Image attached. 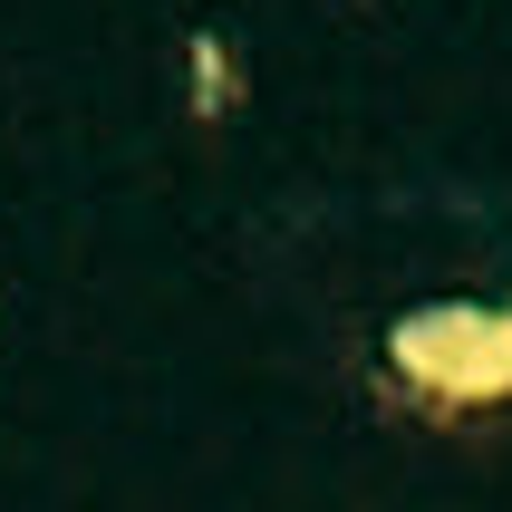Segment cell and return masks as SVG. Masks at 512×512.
I'll return each instance as SVG.
<instances>
[{"label": "cell", "instance_id": "6da1fadb", "mask_svg": "<svg viewBox=\"0 0 512 512\" xmlns=\"http://www.w3.org/2000/svg\"><path fill=\"white\" fill-rule=\"evenodd\" d=\"M387 368L426 406H484L512 387V300H445L387 329Z\"/></svg>", "mask_w": 512, "mask_h": 512}, {"label": "cell", "instance_id": "7a4b0ae2", "mask_svg": "<svg viewBox=\"0 0 512 512\" xmlns=\"http://www.w3.org/2000/svg\"><path fill=\"white\" fill-rule=\"evenodd\" d=\"M184 107H194L203 126L242 116V49H232L223 29H194V39H184Z\"/></svg>", "mask_w": 512, "mask_h": 512}]
</instances>
